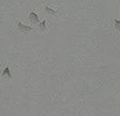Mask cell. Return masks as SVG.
<instances>
[{"mask_svg": "<svg viewBox=\"0 0 120 116\" xmlns=\"http://www.w3.org/2000/svg\"><path fill=\"white\" fill-rule=\"evenodd\" d=\"M17 27L21 32H29V31H32V28H31V27L26 26V25H23L21 22H17Z\"/></svg>", "mask_w": 120, "mask_h": 116, "instance_id": "cell-1", "label": "cell"}, {"mask_svg": "<svg viewBox=\"0 0 120 116\" xmlns=\"http://www.w3.org/2000/svg\"><path fill=\"white\" fill-rule=\"evenodd\" d=\"M29 20L32 24H34V25H38V24H40V21H39V18H38V15L34 12H30L29 13Z\"/></svg>", "mask_w": 120, "mask_h": 116, "instance_id": "cell-2", "label": "cell"}, {"mask_svg": "<svg viewBox=\"0 0 120 116\" xmlns=\"http://www.w3.org/2000/svg\"><path fill=\"white\" fill-rule=\"evenodd\" d=\"M2 76H4V77L7 78H11L12 76H11V73H10V69H9V67H6V68L4 69V72H2Z\"/></svg>", "mask_w": 120, "mask_h": 116, "instance_id": "cell-3", "label": "cell"}, {"mask_svg": "<svg viewBox=\"0 0 120 116\" xmlns=\"http://www.w3.org/2000/svg\"><path fill=\"white\" fill-rule=\"evenodd\" d=\"M45 10H46V12H48L49 13V15H52V16H56L57 13V11H55V10H52L51 8H49V7H46V8H45Z\"/></svg>", "mask_w": 120, "mask_h": 116, "instance_id": "cell-4", "label": "cell"}, {"mask_svg": "<svg viewBox=\"0 0 120 116\" xmlns=\"http://www.w3.org/2000/svg\"><path fill=\"white\" fill-rule=\"evenodd\" d=\"M46 26H47V20H43V21H41L40 24H39V28H40V30H41V31H45Z\"/></svg>", "mask_w": 120, "mask_h": 116, "instance_id": "cell-5", "label": "cell"}, {"mask_svg": "<svg viewBox=\"0 0 120 116\" xmlns=\"http://www.w3.org/2000/svg\"><path fill=\"white\" fill-rule=\"evenodd\" d=\"M115 26H116V29H118L120 31V21L119 20H116V21H115Z\"/></svg>", "mask_w": 120, "mask_h": 116, "instance_id": "cell-6", "label": "cell"}]
</instances>
